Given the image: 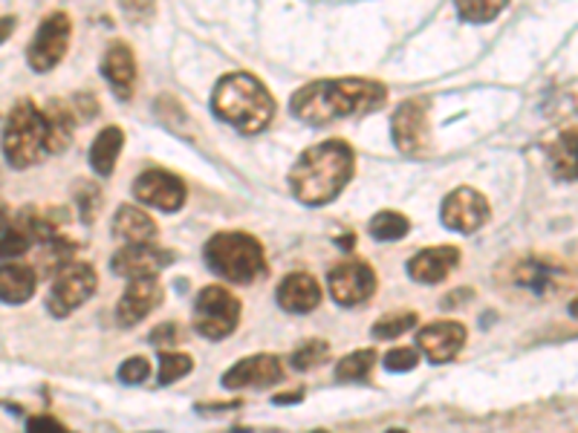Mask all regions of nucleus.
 Returning <instances> with one entry per match:
<instances>
[{"mask_svg":"<svg viewBox=\"0 0 578 433\" xmlns=\"http://www.w3.org/2000/svg\"><path fill=\"white\" fill-rule=\"evenodd\" d=\"M388 90L370 79H324L307 84L292 96L289 110L307 125H330L336 119L365 116L385 105Z\"/></svg>","mask_w":578,"mask_h":433,"instance_id":"f257e3e1","label":"nucleus"},{"mask_svg":"<svg viewBox=\"0 0 578 433\" xmlns=\"http://www.w3.org/2000/svg\"><path fill=\"white\" fill-rule=\"evenodd\" d=\"M354 177V151L342 139L307 148L289 171V188L304 206H327Z\"/></svg>","mask_w":578,"mask_h":433,"instance_id":"f03ea898","label":"nucleus"},{"mask_svg":"<svg viewBox=\"0 0 578 433\" xmlns=\"http://www.w3.org/2000/svg\"><path fill=\"white\" fill-rule=\"evenodd\" d=\"M211 107L241 133H261L275 116V98L252 72H232L217 81Z\"/></svg>","mask_w":578,"mask_h":433,"instance_id":"7ed1b4c3","label":"nucleus"},{"mask_svg":"<svg viewBox=\"0 0 578 433\" xmlns=\"http://www.w3.org/2000/svg\"><path fill=\"white\" fill-rule=\"evenodd\" d=\"M206 264L217 278L232 283H255L266 274L264 246L246 232H223L215 234L206 243Z\"/></svg>","mask_w":578,"mask_h":433,"instance_id":"20e7f679","label":"nucleus"},{"mask_svg":"<svg viewBox=\"0 0 578 433\" xmlns=\"http://www.w3.org/2000/svg\"><path fill=\"white\" fill-rule=\"evenodd\" d=\"M41 151H47V128H44V113L30 102L21 98L7 116L3 128V153L15 171L35 165Z\"/></svg>","mask_w":578,"mask_h":433,"instance_id":"39448f33","label":"nucleus"},{"mask_svg":"<svg viewBox=\"0 0 578 433\" xmlns=\"http://www.w3.org/2000/svg\"><path fill=\"white\" fill-rule=\"evenodd\" d=\"M241 321V301L223 286H206L194 304V329L209 341L229 338Z\"/></svg>","mask_w":578,"mask_h":433,"instance_id":"423d86ee","label":"nucleus"},{"mask_svg":"<svg viewBox=\"0 0 578 433\" xmlns=\"http://www.w3.org/2000/svg\"><path fill=\"white\" fill-rule=\"evenodd\" d=\"M70 15L67 12H49L44 21H41L38 33L30 40V49H26V61L35 72H49L53 67L61 65V58L67 56V47H70Z\"/></svg>","mask_w":578,"mask_h":433,"instance_id":"0eeeda50","label":"nucleus"},{"mask_svg":"<svg viewBox=\"0 0 578 433\" xmlns=\"http://www.w3.org/2000/svg\"><path fill=\"white\" fill-rule=\"evenodd\" d=\"M96 292V272H93V266L88 264H70L67 269L56 274V283L49 289L47 306L49 313L56 315V318H67L70 313H76L90 295Z\"/></svg>","mask_w":578,"mask_h":433,"instance_id":"6e6552de","label":"nucleus"},{"mask_svg":"<svg viewBox=\"0 0 578 433\" xmlns=\"http://www.w3.org/2000/svg\"><path fill=\"white\" fill-rule=\"evenodd\" d=\"M327 286L336 304L361 306L377 292V272L359 257H350V260H342L336 269H330Z\"/></svg>","mask_w":578,"mask_h":433,"instance_id":"1a4fd4ad","label":"nucleus"},{"mask_svg":"<svg viewBox=\"0 0 578 433\" xmlns=\"http://www.w3.org/2000/svg\"><path fill=\"white\" fill-rule=\"evenodd\" d=\"M391 137L405 156H419L428 148V98L414 96L396 107Z\"/></svg>","mask_w":578,"mask_h":433,"instance_id":"9d476101","label":"nucleus"},{"mask_svg":"<svg viewBox=\"0 0 578 433\" xmlns=\"http://www.w3.org/2000/svg\"><path fill=\"white\" fill-rule=\"evenodd\" d=\"M134 197L139 202H144V206H151V209L174 214V211L183 209L185 183L177 174H171V171L148 168L134 179Z\"/></svg>","mask_w":578,"mask_h":433,"instance_id":"9b49d317","label":"nucleus"},{"mask_svg":"<svg viewBox=\"0 0 578 433\" xmlns=\"http://www.w3.org/2000/svg\"><path fill=\"white\" fill-rule=\"evenodd\" d=\"M489 220V202L474 188H458L442 200V225L451 232L474 234Z\"/></svg>","mask_w":578,"mask_h":433,"instance_id":"f8f14e48","label":"nucleus"},{"mask_svg":"<svg viewBox=\"0 0 578 433\" xmlns=\"http://www.w3.org/2000/svg\"><path fill=\"white\" fill-rule=\"evenodd\" d=\"M174 264V255L157 246H125L113 255L111 269L119 278L139 281V278H157L165 266Z\"/></svg>","mask_w":578,"mask_h":433,"instance_id":"ddd939ff","label":"nucleus"},{"mask_svg":"<svg viewBox=\"0 0 578 433\" xmlns=\"http://www.w3.org/2000/svg\"><path fill=\"white\" fill-rule=\"evenodd\" d=\"M509 278H512L518 286L532 289V292H539V295H546V292L564 286V281H570V278H567V269L555 264L553 257H544V255H532L515 260L512 274H509Z\"/></svg>","mask_w":578,"mask_h":433,"instance_id":"4468645a","label":"nucleus"},{"mask_svg":"<svg viewBox=\"0 0 578 433\" xmlns=\"http://www.w3.org/2000/svg\"><path fill=\"white\" fill-rule=\"evenodd\" d=\"M466 344V327L458 321H434L417 332V347L434 364H446Z\"/></svg>","mask_w":578,"mask_h":433,"instance_id":"2eb2a0df","label":"nucleus"},{"mask_svg":"<svg viewBox=\"0 0 578 433\" xmlns=\"http://www.w3.org/2000/svg\"><path fill=\"white\" fill-rule=\"evenodd\" d=\"M284 378V367L278 355H252L238 361L223 376L226 390H243V387H273Z\"/></svg>","mask_w":578,"mask_h":433,"instance_id":"dca6fc26","label":"nucleus"},{"mask_svg":"<svg viewBox=\"0 0 578 433\" xmlns=\"http://www.w3.org/2000/svg\"><path fill=\"white\" fill-rule=\"evenodd\" d=\"M160 304V281H157V278H139V281H130L128 289L122 292L119 306H116V318H119L122 327H134V324L144 321Z\"/></svg>","mask_w":578,"mask_h":433,"instance_id":"f3484780","label":"nucleus"},{"mask_svg":"<svg viewBox=\"0 0 578 433\" xmlns=\"http://www.w3.org/2000/svg\"><path fill=\"white\" fill-rule=\"evenodd\" d=\"M460 264V249L454 246H434L423 249L408 260L411 281L417 283H442Z\"/></svg>","mask_w":578,"mask_h":433,"instance_id":"a211bd4d","label":"nucleus"},{"mask_svg":"<svg viewBox=\"0 0 578 433\" xmlns=\"http://www.w3.org/2000/svg\"><path fill=\"white\" fill-rule=\"evenodd\" d=\"M102 72L105 79L111 81L113 93L125 102L134 93V84H137V58H134V49L122 40H113L111 47L105 49V58H102Z\"/></svg>","mask_w":578,"mask_h":433,"instance_id":"6ab92c4d","label":"nucleus"},{"mask_svg":"<svg viewBox=\"0 0 578 433\" xmlns=\"http://www.w3.org/2000/svg\"><path fill=\"white\" fill-rule=\"evenodd\" d=\"M278 304L287 313L304 315L313 313L315 306L322 304V286L315 281L313 274L307 272H292L287 274L278 286Z\"/></svg>","mask_w":578,"mask_h":433,"instance_id":"aec40b11","label":"nucleus"},{"mask_svg":"<svg viewBox=\"0 0 578 433\" xmlns=\"http://www.w3.org/2000/svg\"><path fill=\"white\" fill-rule=\"evenodd\" d=\"M113 237H119L128 246H151L157 237V223L151 220V214H144L137 206H119L116 216L111 223Z\"/></svg>","mask_w":578,"mask_h":433,"instance_id":"412c9836","label":"nucleus"},{"mask_svg":"<svg viewBox=\"0 0 578 433\" xmlns=\"http://www.w3.org/2000/svg\"><path fill=\"white\" fill-rule=\"evenodd\" d=\"M44 128H47V153H65L72 142V130H76V113L70 105L53 98L44 107Z\"/></svg>","mask_w":578,"mask_h":433,"instance_id":"4be33fe9","label":"nucleus"},{"mask_svg":"<svg viewBox=\"0 0 578 433\" xmlns=\"http://www.w3.org/2000/svg\"><path fill=\"white\" fill-rule=\"evenodd\" d=\"M35 286H38V272L33 266L3 264V272H0V297H3V304H24V301L35 295Z\"/></svg>","mask_w":578,"mask_h":433,"instance_id":"5701e85b","label":"nucleus"},{"mask_svg":"<svg viewBox=\"0 0 578 433\" xmlns=\"http://www.w3.org/2000/svg\"><path fill=\"white\" fill-rule=\"evenodd\" d=\"M546 162H550L555 179H564V183L578 179V130H567L555 139L546 153Z\"/></svg>","mask_w":578,"mask_h":433,"instance_id":"b1692460","label":"nucleus"},{"mask_svg":"<svg viewBox=\"0 0 578 433\" xmlns=\"http://www.w3.org/2000/svg\"><path fill=\"white\" fill-rule=\"evenodd\" d=\"M122 144H125V133L119 128H105L99 133L93 148H90V165L99 177H111L116 160H119Z\"/></svg>","mask_w":578,"mask_h":433,"instance_id":"393cba45","label":"nucleus"},{"mask_svg":"<svg viewBox=\"0 0 578 433\" xmlns=\"http://www.w3.org/2000/svg\"><path fill=\"white\" fill-rule=\"evenodd\" d=\"M370 237L373 241H402L405 234H408L411 223H408V216L400 214V211H379L373 220H370Z\"/></svg>","mask_w":578,"mask_h":433,"instance_id":"a878e982","label":"nucleus"},{"mask_svg":"<svg viewBox=\"0 0 578 433\" xmlns=\"http://www.w3.org/2000/svg\"><path fill=\"white\" fill-rule=\"evenodd\" d=\"M379 361V355L373 350H356V353L345 355L338 361L336 378L338 382H359V378H368V373L373 370V364Z\"/></svg>","mask_w":578,"mask_h":433,"instance_id":"bb28decb","label":"nucleus"},{"mask_svg":"<svg viewBox=\"0 0 578 433\" xmlns=\"http://www.w3.org/2000/svg\"><path fill=\"white\" fill-rule=\"evenodd\" d=\"M504 7L506 3H498V0H460L458 15L469 24H489L504 12Z\"/></svg>","mask_w":578,"mask_h":433,"instance_id":"cd10ccee","label":"nucleus"},{"mask_svg":"<svg viewBox=\"0 0 578 433\" xmlns=\"http://www.w3.org/2000/svg\"><path fill=\"white\" fill-rule=\"evenodd\" d=\"M102 202H105V197H102V188H99L96 183H88V179H84V183L76 185V206H79L81 223H93L99 216V209H102Z\"/></svg>","mask_w":578,"mask_h":433,"instance_id":"c85d7f7f","label":"nucleus"},{"mask_svg":"<svg viewBox=\"0 0 578 433\" xmlns=\"http://www.w3.org/2000/svg\"><path fill=\"white\" fill-rule=\"evenodd\" d=\"M411 327H417V313L385 315V318H379V321L373 324V338H379V341H391V338L405 336Z\"/></svg>","mask_w":578,"mask_h":433,"instance_id":"c756f323","label":"nucleus"},{"mask_svg":"<svg viewBox=\"0 0 578 433\" xmlns=\"http://www.w3.org/2000/svg\"><path fill=\"white\" fill-rule=\"evenodd\" d=\"M194 367V359L188 353H160V382L162 385H171V382H180L183 376H188Z\"/></svg>","mask_w":578,"mask_h":433,"instance_id":"7c9ffc66","label":"nucleus"},{"mask_svg":"<svg viewBox=\"0 0 578 433\" xmlns=\"http://www.w3.org/2000/svg\"><path fill=\"white\" fill-rule=\"evenodd\" d=\"M327 355H330L327 341H322V338H313V341H304V344L298 347L296 353H292V367L296 370L319 367L322 361H327Z\"/></svg>","mask_w":578,"mask_h":433,"instance_id":"2f4dec72","label":"nucleus"},{"mask_svg":"<svg viewBox=\"0 0 578 433\" xmlns=\"http://www.w3.org/2000/svg\"><path fill=\"white\" fill-rule=\"evenodd\" d=\"M33 246V241H30V234L21 229L18 223L9 225V220L3 223V241H0V251H3V260H15V257L24 255L26 249Z\"/></svg>","mask_w":578,"mask_h":433,"instance_id":"473e14b6","label":"nucleus"},{"mask_svg":"<svg viewBox=\"0 0 578 433\" xmlns=\"http://www.w3.org/2000/svg\"><path fill=\"white\" fill-rule=\"evenodd\" d=\"M388 373H408L419 364V353L417 350H411V347H394V350H388V355L382 359Z\"/></svg>","mask_w":578,"mask_h":433,"instance_id":"72a5a7b5","label":"nucleus"},{"mask_svg":"<svg viewBox=\"0 0 578 433\" xmlns=\"http://www.w3.org/2000/svg\"><path fill=\"white\" fill-rule=\"evenodd\" d=\"M148 373H151V364H148V359H142V355L122 361L119 367V378L125 385H142L144 378H148Z\"/></svg>","mask_w":578,"mask_h":433,"instance_id":"f704fd0d","label":"nucleus"},{"mask_svg":"<svg viewBox=\"0 0 578 433\" xmlns=\"http://www.w3.org/2000/svg\"><path fill=\"white\" fill-rule=\"evenodd\" d=\"M180 341V329L177 324H160V327L151 332V344L160 350V353H171L174 344Z\"/></svg>","mask_w":578,"mask_h":433,"instance_id":"c9c22d12","label":"nucleus"},{"mask_svg":"<svg viewBox=\"0 0 578 433\" xmlns=\"http://www.w3.org/2000/svg\"><path fill=\"white\" fill-rule=\"evenodd\" d=\"M26 433H70V431L53 417H33L26 422Z\"/></svg>","mask_w":578,"mask_h":433,"instance_id":"e433bc0d","label":"nucleus"},{"mask_svg":"<svg viewBox=\"0 0 578 433\" xmlns=\"http://www.w3.org/2000/svg\"><path fill=\"white\" fill-rule=\"evenodd\" d=\"M287 401H301V394H281V396H275V405H287Z\"/></svg>","mask_w":578,"mask_h":433,"instance_id":"4c0bfd02","label":"nucleus"},{"mask_svg":"<svg viewBox=\"0 0 578 433\" xmlns=\"http://www.w3.org/2000/svg\"><path fill=\"white\" fill-rule=\"evenodd\" d=\"M570 315H573V318H578V297L570 304Z\"/></svg>","mask_w":578,"mask_h":433,"instance_id":"58836bf2","label":"nucleus"},{"mask_svg":"<svg viewBox=\"0 0 578 433\" xmlns=\"http://www.w3.org/2000/svg\"><path fill=\"white\" fill-rule=\"evenodd\" d=\"M388 433H405V431H388Z\"/></svg>","mask_w":578,"mask_h":433,"instance_id":"ea45409f","label":"nucleus"}]
</instances>
